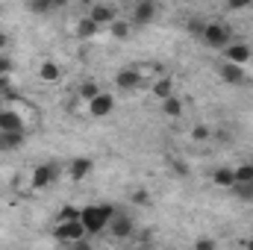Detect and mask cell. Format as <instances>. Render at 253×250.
<instances>
[{"label":"cell","instance_id":"cell-1","mask_svg":"<svg viewBox=\"0 0 253 250\" xmlns=\"http://www.w3.org/2000/svg\"><path fill=\"white\" fill-rule=\"evenodd\" d=\"M112 215H115V206L112 203H91V206H83L80 209V224L85 227L88 236H100L103 230H109Z\"/></svg>","mask_w":253,"mask_h":250},{"label":"cell","instance_id":"cell-2","mask_svg":"<svg viewBox=\"0 0 253 250\" xmlns=\"http://www.w3.org/2000/svg\"><path fill=\"white\" fill-rule=\"evenodd\" d=\"M53 236L56 242H65V245H77L80 239H85V227L80 224V218H59V224L53 227Z\"/></svg>","mask_w":253,"mask_h":250},{"label":"cell","instance_id":"cell-3","mask_svg":"<svg viewBox=\"0 0 253 250\" xmlns=\"http://www.w3.org/2000/svg\"><path fill=\"white\" fill-rule=\"evenodd\" d=\"M200 39H203V44L206 47H212V50H224L227 44H230V27L227 24H206L203 27V33H200Z\"/></svg>","mask_w":253,"mask_h":250},{"label":"cell","instance_id":"cell-4","mask_svg":"<svg viewBox=\"0 0 253 250\" xmlns=\"http://www.w3.org/2000/svg\"><path fill=\"white\" fill-rule=\"evenodd\" d=\"M59 180V165L56 162H44V165H39L36 171H33V188H47V186H53Z\"/></svg>","mask_w":253,"mask_h":250},{"label":"cell","instance_id":"cell-5","mask_svg":"<svg viewBox=\"0 0 253 250\" xmlns=\"http://www.w3.org/2000/svg\"><path fill=\"white\" fill-rule=\"evenodd\" d=\"M112 109H115V97L106 94V91H100L88 100V115L91 118H106V115H112Z\"/></svg>","mask_w":253,"mask_h":250},{"label":"cell","instance_id":"cell-6","mask_svg":"<svg viewBox=\"0 0 253 250\" xmlns=\"http://www.w3.org/2000/svg\"><path fill=\"white\" fill-rule=\"evenodd\" d=\"M218 77H221L227 85H242V83H245V65L224 59V62L218 65Z\"/></svg>","mask_w":253,"mask_h":250},{"label":"cell","instance_id":"cell-7","mask_svg":"<svg viewBox=\"0 0 253 250\" xmlns=\"http://www.w3.org/2000/svg\"><path fill=\"white\" fill-rule=\"evenodd\" d=\"M224 56L230 59V62H239V65H248L251 62V47L248 44H242V42H230L227 47H224Z\"/></svg>","mask_w":253,"mask_h":250},{"label":"cell","instance_id":"cell-8","mask_svg":"<svg viewBox=\"0 0 253 250\" xmlns=\"http://www.w3.org/2000/svg\"><path fill=\"white\" fill-rule=\"evenodd\" d=\"M156 18V3L153 0H141V3H135V9H132V24H150Z\"/></svg>","mask_w":253,"mask_h":250},{"label":"cell","instance_id":"cell-9","mask_svg":"<svg viewBox=\"0 0 253 250\" xmlns=\"http://www.w3.org/2000/svg\"><path fill=\"white\" fill-rule=\"evenodd\" d=\"M109 233H112L115 239H126V236L132 233V218H129V215H121V212H115L112 221H109Z\"/></svg>","mask_w":253,"mask_h":250},{"label":"cell","instance_id":"cell-10","mask_svg":"<svg viewBox=\"0 0 253 250\" xmlns=\"http://www.w3.org/2000/svg\"><path fill=\"white\" fill-rule=\"evenodd\" d=\"M0 129L3 132H24L27 126H24L21 115L15 109H0Z\"/></svg>","mask_w":253,"mask_h":250},{"label":"cell","instance_id":"cell-11","mask_svg":"<svg viewBox=\"0 0 253 250\" xmlns=\"http://www.w3.org/2000/svg\"><path fill=\"white\" fill-rule=\"evenodd\" d=\"M88 18H91L94 24H100V27H109V24H112L118 15H115V9H112V6H106V3H97V6H91Z\"/></svg>","mask_w":253,"mask_h":250},{"label":"cell","instance_id":"cell-12","mask_svg":"<svg viewBox=\"0 0 253 250\" xmlns=\"http://www.w3.org/2000/svg\"><path fill=\"white\" fill-rule=\"evenodd\" d=\"M88 174H91V159H88V156H80V159H74V162L68 165V177H71L74 183L85 180Z\"/></svg>","mask_w":253,"mask_h":250},{"label":"cell","instance_id":"cell-13","mask_svg":"<svg viewBox=\"0 0 253 250\" xmlns=\"http://www.w3.org/2000/svg\"><path fill=\"white\" fill-rule=\"evenodd\" d=\"M39 80L42 83H59L62 80V68L53 62V59H44V62L39 65Z\"/></svg>","mask_w":253,"mask_h":250},{"label":"cell","instance_id":"cell-14","mask_svg":"<svg viewBox=\"0 0 253 250\" xmlns=\"http://www.w3.org/2000/svg\"><path fill=\"white\" fill-rule=\"evenodd\" d=\"M115 85H118V88H124V91H132V88H138V85H141V74H138V71H118Z\"/></svg>","mask_w":253,"mask_h":250},{"label":"cell","instance_id":"cell-15","mask_svg":"<svg viewBox=\"0 0 253 250\" xmlns=\"http://www.w3.org/2000/svg\"><path fill=\"white\" fill-rule=\"evenodd\" d=\"M100 30H103V27H100V24H94V21L85 15V18H80V24H77V39H85V42H88V39H94Z\"/></svg>","mask_w":253,"mask_h":250},{"label":"cell","instance_id":"cell-16","mask_svg":"<svg viewBox=\"0 0 253 250\" xmlns=\"http://www.w3.org/2000/svg\"><path fill=\"white\" fill-rule=\"evenodd\" d=\"M24 138H27L24 132H3V129H0V150H3V153L18 150V147L24 144Z\"/></svg>","mask_w":253,"mask_h":250},{"label":"cell","instance_id":"cell-17","mask_svg":"<svg viewBox=\"0 0 253 250\" xmlns=\"http://www.w3.org/2000/svg\"><path fill=\"white\" fill-rule=\"evenodd\" d=\"M150 91H153L159 100H165V97L174 94V80H171V77H162V80H156V83L150 85Z\"/></svg>","mask_w":253,"mask_h":250},{"label":"cell","instance_id":"cell-18","mask_svg":"<svg viewBox=\"0 0 253 250\" xmlns=\"http://www.w3.org/2000/svg\"><path fill=\"white\" fill-rule=\"evenodd\" d=\"M212 183L218 188H233L236 186V174H233L230 168H218V171L212 174Z\"/></svg>","mask_w":253,"mask_h":250},{"label":"cell","instance_id":"cell-19","mask_svg":"<svg viewBox=\"0 0 253 250\" xmlns=\"http://www.w3.org/2000/svg\"><path fill=\"white\" fill-rule=\"evenodd\" d=\"M162 112H165L168 118H180V115H183V100H180L177 94L165 97V100H162Z\"/></svg>","mask_w":253,"mask_h":250},{"label":"cell","instance_id":"cell-20","mask_svg":"<svg viewBox=\"0 0 253 250\" xmlns=\"http://www.w3.org/2000/svg\"><path fill=\"white\" fill-rule=\"evenodd\" d=\"M77 94H80L83 100H91L94 94H100V85H97L94 80H83V83H80V88H77Z\"/></svg>","mask_w":253,"mask_h":250},{"label":"cell","instance_id":"cell-21","mask_svg":"<svg viewBox=\"0 0 253 250\" xmlns=\"http://www.w3.org/2000/svg\"><path fill=\"white\" fill-rule=\"evenodd\" d=\"M27 9H30L33 15H50V12H53V0H30Z\"/></svg>","mask_w":253,"mask_h":250},{"label":"cell","instance_id":"cell-22","mask_svg":"<svg viewBox=\"0 0 253 250\" xmlns=\"http://www.w3.org/2000/svg\"><path fill=\"white\" fill-rule=\"evenodd\" d=\"M233 174H236V186H248V183H253V162H251V165L236 168Z\"/></svg>","mask_w":253,"mask_h":250},{"label":"cell","instance_id":"cell-23","mask_svg":"<svg viewBox=\"0 0 253 250\" xmlns=\"http://www.w3.org/2000/svg\"><path fill=\"white\" fill-rule=\"evenodd\" d=\"M109 30H112V39H118V42L129 36V24H126V21H118V18L109 24Z\"/></svg>","mask_w":253,"mask_h":250},{"label":"cell","instance_id":"cell-24","mask_svg":"<svg viewBox=\"0 0 253 250\" xmlns=\"http://www.w3.org/2000/svg\"><path fill=\"white\" fill-rule=\"evenodd\" d=\"M209 135H212V129H209L206 124H197L194 129H191V138H194V141H206Z\"/></svg>","mask_w":253,"mask_h":250},{"label":"cell","instance_id":"cell-25","mask_svg":"<svg viewBox=\"0 0 253 250\" xmlns=\"http://www.w3.org/2000/svg\"><path fill=\"white\" fill-rule=\"evenodd\" d=\"M233 188H236V194L242 200H253V183H248V186H233Z\"/></svg>","mask_w":253,"mask_h":250},{"label":"cell","instance_id":"cell-26","mask_svg":"<svg viewBox=\"0 0 253 250\" xmlns=\"http://www.w3.org/2000/svg\"><path fill=\"white\" fill-rule=\"evenodd\" d=\"M12 68H15V65H12V59L0 53V77H9V74H12Z\"/></svg>","mask_w":253,"mask_h":250},{"label":"cell","instance_id":"cell-27","mask_svg":"<svg viewBox=\"0 0 253 250\" xmlns=\"http://www.w3.org/2000/svg\"><path fill=\"white\" fill-rule=\"evenodd\" d=\"M132 203H135V206H147V203H150V194H147V191H135V194H132Z\"/></svg>","mask_w":253,"mask_h":250},{"label":"cell","instance_id":"cell-28","mask_svg":"<svg viewBox=\"0 0 253 250\" xmlns=\"http://www.w3.org/2000/svg\"><path fill=\"white\" fill-rule=\"evenodd\" d=\"M227 6L239 12V9H248V6H253V0H227Z\"/></svg>","mask_w":253,"mask_h":250},{"label":"cell","instance_id":"cell-29","mask_svg":"<svg viewBox=\"0 0 253 250\" xmlns=\"http://www.w3.org/2000/svg\"><path fill=\"white\" fill-rule=\"evenodd\" d=\"M194 248L197 250H212L215 248V242H212V239H200V242H194Z\"/></svg>","mask_w":253,"mask_h":250},{"label":"cell","instance_id":"cell-30","mask_svg":"<svg viewBox=\"0 0 253 250\" xmlns=\"http://www.w3.org/2000/svg\"><path fill=\"white\" fill-rule=\"evenodd\" d=\"M59 218H80V209L68 206V209H62V215H59Z\"/></svg>","mask_w":253,"mask_h":250},{"label":"cell","instance_id":"cell-31","mask_svg":"<svg viewBox=\"0 0 253 250\" xmlns=\"http://www.w3.org/2000/svg\"><path fill=\"white\" fill-rule=\"evenodd\" d=\"M6 44H9V36H6V33H3V30H0V50H3V47H6Z\"/></svg>","mask_w":253,"mask_h":250},{"label":"cell","instance_id":"cell-32","mask_svg":"<svg viewBox=\"0 0 253 250\" xmlns=\"http://www.w3.org/2000/svg\"><path fill=\"white\" fill-rule=\"evenodd\" d=\"M68 3H71V0H53V9H65Z\"/></svg>","mask_w":253,"mask_h":250},{"label":"cell","instance_id":"cell-33","mask_svg":"<svg viewBox=\"0 0 253 250\" xmlns=\"http://www.w3.org/2000/svg\"><path fill=\"white\" fill-rule=\"evenodd\" d=\"M248 248H253V242H248Z\"/></svg>","mask_w":253,"mask_h":250},{"label":"cell","instance_id":"cell-34","mask_svg":"<svg viewBox=\"0 0 253 250\" xmlns=\"http://www.w3.org/2000/svg\"><path fill=\"white\" fill-rule=\"evenodd\" d=\"M138 3H141V0H138Z\"/></svg>","mask_w":253,"mask_h":250}]
</instances>
